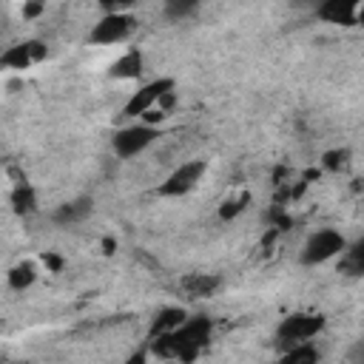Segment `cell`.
I'll use <instances>...</instances> for the list:
<instances>
[{
  "label": "cell",
  "instance_id": "6da1fadb",
  "mask_svg": "<svg viewBox=\"0 0 364 364\" xmlns=\"http://www.w3.org/2000/svg\"><path fill=\"white\" fill-rule=\"evenodd\" d=\"M210 330H213V321L208 316H188L171 336L148 341V350H156L159 355L176 358L182 364H193L199 358V353L208 347Z\"/></svg>",
  "mask_w": 364,
  "mask_h": 364
},
{
  "label": "cell",
  "instance_id": "7a4b0ae2",
  "mask_svg": "<svg viewBox=\"0 0 364 364\" xmlns=\"http://www.w3.org/2000/svg\"><path fill=\"white\" fill-rule=\"evenodd\" d=\"M344 250H347V236L341 230H336V228H318V230H313L304 239V245L299 250V262L304 267H318V264H327L330 259L341 256Z\"/></svg>",
  "mask_w": 364,
  "mask_h": 364
},
{
  "label": "cell",
  "instance_id": "3957f363",
  "mask_svg": "<svg viewBox=\"0 0 364 364\" xmlns=\"http://www.w3.org/2000/svg\"><path fill=\"white\" fill-rule=\"evenodd\" d=\"M156 139H159V128L154 122H131V125H122L119 131H114L111 148L119 159H134V156L145 154Z\"/></svg>",
  "mask_w": 364,
  "mask_h": 364
},
{
  "label": "cell",
  "instance_id": "277c9868",
  "mask_svg": "<svg viewBox=\"0 0 364 364\" xmlns=\"http://www.w3.org/2000/svg\"><path fill=\"white\" fill-rule=\"evenodd\" d=\"M327 318L321 313H313V310H296V313H287L279 324H276V338L282 344H304L310 338H316L321 330H324Z\"/></svg>",
  "mask_w": 364,
  "mask_h": 364
},
{
  "label": "cell",
  "instance_id": "5b68a950",
  "mask_svg": "<svg viewBox=\"0 0 364 364\" xmlns=\"http://www.w3.org/2000/svg\"><path fill=\"white\" fill-rule=\"evenodd\" d=\"M173 88H176L173 77H156V80H151V82L139 85V88L128 97V102L122 105V114H125L128 119L148 117V114L154 111V105H156V102H162V100L173 97Z\"/></svg>",
  "mask_w": 364,
  "mask_h": 364
},
{
  "label": "cell",
  "instance_id": "8992f818",
  "mask_svg": "<svg viewBox=\"0 0 364 364\" xmlns=\"http://www.w3.org/2000/svg\"><path fill=\"white\" fill-rule=\"evenodd\" d=\"M134 28H136V17L131 11H105L88 31V43L117 46V43H125L134 34Z\"/></svg>",
  "mask_w": 364,
  "mask_h": 364
},
{
  "label": "cell",
  "instance_id": "52a82bcc",
  "mask_svg": "<svg viewBox=\"0 0 364 364\" xmlns=\"http://www.w3.org/2000/svg\"><path fill=\"white\" fill-rule=\"evenodd\" d=\"M205 173H208V159H188V162L176 165V168L159 182L156 193H159V196H168V199L185 196V193H191V191L202 182Z\"/></svg>",
  "mask_w": 364,
  "mask_h": 364
},
{
  "label": "cell",
  "instance_id": "ba28073f",
  "mask_svg": "<svg viewBox=\"0 0 364 364\" xmlns=\"http://www.w3.org/2000/svg\"><path fill=\"white\" fill-rule=\"evenodd\" d=\"M46 57V46L40 40H26V43H14L0 54V65L11 68V71H26L34 63H40Z\"/></svg>",
  "mask_w": 364,
  "mask_h": 364
},
{
  "label": "cell",
  "instance_id": "9c48e42d",
  "mask_svg": "<svg viewBox=\"0 0 364 364\" xmlns=\"http://www.w3.org/2000/svg\"><path fill=\"white\" fill-rule=\"evenodd\" d=\"M358 11H361V3L355 0H324L321 6H316V17L333 26H355Z\"/></svg>",
  "mask_w": 364,
  "mask_h": 364
},
{
  "label": "cell",
  "instance_id": "30bf717a",
  "mask_svg": "<svg viewBox=\"0 0 364 364\" xmlns=\"http://www.w3.org/2000/svg\"><path fill=\"white\" fill-rule=\"evenodd\" d=\"M145 71V57L139 48H128L125 54H119L111 65H108V77L111 80H119V82H128V80H139Z\"/></svg>",
  "mask_w": 364,
  "mask_h": 364
},
{
  "label": "cell",
  "instance_id": "8fae6325",
  "mask_svg": "<svg viewBox=\"0 0 364 364\" xmlns=\"http://www.w3.org/2000/svg\"><path fill=\"white\" fill-rule=\"evenodd\" d=\"M9 205L14 210V216H34L40 210V196H37V188L31 182H17L9 193Z\"/></svg>",
  "mask_w": 364,
  "mask_h": 364
},
{
  "label": "cell",
  "instance_id": "7c38bea8",
  "mask_svg": "<svg viewBox=\"0 0 364 364\" xmlns=\"http://www.w3.org/2000/svg\"><path fill=\"white\" fill-rule=\"evenodd\" d=\"M91 213H94V199H91V196H77V199H71V202H63V205L51 213V219H54L57 225H77V222L88 219Z\"/></svg>",
  "mask_w": 364,
  "mask_h": 364
},
{
  "label": "cell",
  "instance_id": "4fadbf2b",
  "mask_svg": "<svg viewBox=\"0 0 364 364\" xmlns=\"http://www.w3.org/2000/svg\"><path fill=\"white\" fill-rule=\"evenodd\" d=\"M188 318V310L185 307H162L154 318H151V327H148V338H162V336H171L182 321Z\"/></svg>",
  "mask_w": 364,
  "mask_h": 364
},
{
  "label": "cell",
  "instance_id": "5bb4252c",
  "mask_svg": "<svg viewBox=\"0 0 364 364\" xmlns=\"http://www.w3.org/2000/svg\"><path fill=\"white\" fill-rule=\"evenodd\" d=\"M222 279L219 276H210V273H193L188 279H182V290L191 296V299H208L219 290Z\"/></svg>",
  "mask_w": 364,
  "mask_h": 364
},
{
  "label": "cell",
  "instance_id": "9a60e30c",
  "mask_svg": "<svg viewBox=\"0 0 364 364\" xmlns=\"http://www.w3.org/2000/svg\"><path fill=\"white\" fill-rule=\"evenodd\" d=\"M318 361H321V353H318V347L310 344V341H304V344H290V347L282 353V358H279V364H318Z\"/></svg>",
  "mask_w": 364,
  "mask_h": 364
},
{
  "label": "cell",
  "instance_id": "2e32d148",
  "mask_svg": "<svg viewBox=\"0 0 364 364\" xmlns=\"http://www.w3.org/2000/svg\"><path fill=\"white\" fill-rule=\"evenodd\" d=\"M9 287L11 290H28L34 282H37V267H34V262H17L11 270H9Z\"/></svg>",
  "mask_w": 364,
  "mask_h": 364
},
{
  "label": "cell",
  "instance_id": "e0dca14e",
  "mask_svg": "<svg viewBox=\"0 0 364 364\" xmlns=\"http://www.w3.org/2000/svg\"><path fill=\"white\" fill-rule=\"evenodd\" d=\"M196 11H199V3H196V0H168V3L162 6V14H165L168 20H173V23L188 20V17L196 14Z\"/></svg>",
  "mask_w": 364,
  "mask_h": 364
},
{
  "label": "cell",
  "instance_id": "ac0fdd59",
  "mask_svg": "<svg viewBox=\"0 0 364 364\" xmlns=\"http://www.w3.org/2000/svg\"><path fill=\"white\" fill-rule=\"evenodd\" d=\"M247 202H250V193L247 191H242L239 196H230V199H225L222 205H219V219H236L245 208H247Z\"/></svg>",
  "mask_w": 364,
  "mask_h": 364
},
{
  "label": "cell",
  "instance_id": "d6986e66",
  "mask_svg": "<svg viewBox=\"0 0 364 364\" xmlns=\"http://www.w3.org/2000/svg\"><path fill=\"white\" fill-rule=\"evenodd\" d=\"M344 156H347V151H327L324 154V165L327 168H338V165H344Z\"/></svg>",
  "mask_w": 364,
  "mask_h": 364
},
{
  "label": "cell",
  "instance_id": "ffe728a7",
  "mask_svg": "<svg viewBox=\"0 0 364 364\" xmlns=\"http://www.w3.org/2000/svg\"><path fill=\"white\" fill-rule=\"evenodd\" d=\"M122 364H148V347H139V350H134Z\"/></svg>",
  "mask_w": 364,
  "mask_h": 364
},
{
  "label": "cell",
  "instance_id": "44dd1931",
  "mask_svg": "<svg viewBox=\"0 0 364 364\" xmlns=\"http://www.w3.org/2000/svg\"><path fill=\"white\" fill-rule=\"evenodd\" d=\"M40 11H43L40 3H28V6H23V14H26V17H37Z\"/></svg>",
  "mask_w": 364,
  "mask_h": 364
}]
</instances>
